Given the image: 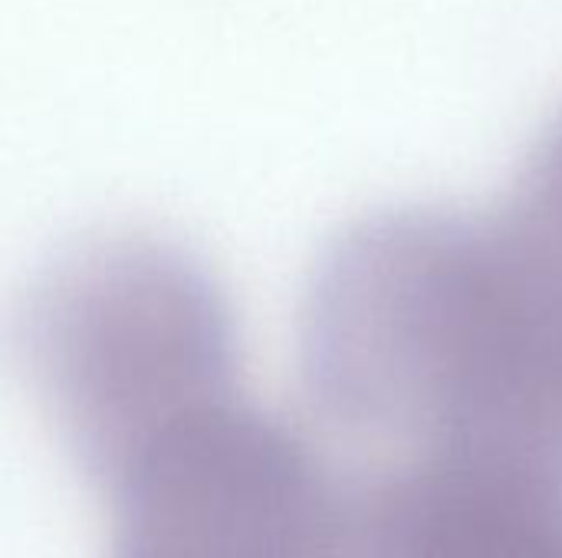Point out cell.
Wrapping results in <instances>:
<instances>
[{
	"label": "cell",
	"instance_id": "obj_1",
	"mask_svg": "<svg viewBox=\"0 0 562 558\" xmlns=\"http://www.w3.org/2000/svg\"><path fill=\"white\" fill-rule=\"evenodd\" d=\"M313 408L408 454L562 470V263L504 207H398L346 227L300 312Z\"/></svg>",
	"mask_w": 562,
	"mask_h": 558
},
{
	"label": "cell",
	"instance_id": "obj_2",
	"mask_svg": "<svg viewBox=\"0 0 562 558\" xmlns=\"http://www.w3.org/2000/svg\"><path fill=\"white\" fill-rule=\"evenodd\" d=\"M26 365L92 487L148 434L240 388L224 289L188 250L145 234L56 257L26 309Z\"/></svg>",
	"mask_w": 562,
	"mask_h": 558
},
{
	"label": "cell",
	"instance_id": "obj_3",
	"mask_svg": "<svg viewBox=\"0 0 562 558\" xmlns=\"http://www.w3.org/2000/svg\"><path fill=\"white\" fill-rule=\"evenodd\" d=\"M95 490L105 558H366L359 487L240 388L148 434Z\"/></svg>",
	"mask_w": 562,
	"mask_h": 558
},
{
	"label": "cell",
	"instance_id": "obj_4",
	"mask_svg": "<svg viewBox=\"0 0 562 558\" xmlns=\"http://www.w3.org/2000/svg\"><path fill=\"white\" fill-rule=\"evenodd\" d=\"M359 500L366 558H562V470L547 464L408 454Z\"/></svg>",
	"mask_w": 562,
	"mask_h": 558
},
{
	"label": "cell",
	"instance_id": "obj_5",
	"mask_svg": "<svg viewBox=\"0 0 562 558\" xmlns=\"http://www.w3.org/2000/svg\"><path fill=\"white\" fill-rule=\"evenodd\" d=\"M504 210L562 260V112L527 155Z\"/></svg>",
	"mask_w": 562,
	"mask_h": 558
}]
</instances>
